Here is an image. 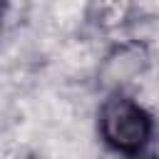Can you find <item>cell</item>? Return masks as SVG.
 <instances>
[{"label":"cell","mask_w":159,"mask_h":159,"mask_svg":"<svg viewBox=\"0 0 159 159\" xmlns=\"http://www.w3.org/2000/svg\"><path fill=\"white\" fill-rule=\"evenodd\" d=\"M99 134L117 154L139 157L152 142L154 119L124 92H112L99 107Z\"/></svg>","instance_id":"obj_1"},{"label":"cell","mask_w":159,"mask_h":159,"mask_svg":"<svg viewBox=\"0 0 159 159\" xmlns=\"http://www.w3.org/2000/svg\"><path fill=\"white\" fill-rule=\"evenodd\" d=\"M134 0H89V22L102 30H114L127 22Z\"/></svg>","instance_id":"obj_2"},{"label":"cell","mask_w":159,"mask_h":159,"mask_svg":"<svg viewBox=\"0 0 159 159\" xmlns=\"http://www.w3.org/2000/svg\"><path fill=\"white\" fill-rule=\"evenodd\" d=\"M0 25H2V0H0Z\"/></svg>","instance_id":"obj_3"}]
</instances>
